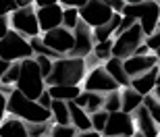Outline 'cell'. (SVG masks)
I'll list each match as a JSON object with an SVG mask.
<instances>
[{
    "mask_svg": "<svg viewBox=\"0 0 160 137\" xmlns=\"http://www.w3.org/2000/svg\"><path fill=\"white\" fill-rule=\"evenodd\" d=\"M88 73L85 58H56L52 60V71L46 77V87L48 85H79Z\"/></svg>",
    "mask_w": 160,
    "mask_h": 137,
    "instance_id": "1",
    "label": "cell"
},
{
    "mask_svg": "<svg viewBox=\"0 0 160 137\" xmlns=\"http://www.w3.org/2000/svg\"><path fill=\"white\" fill-rule=\"evenodd\" d=\"M6 112L11 116H17L23 123H46L52 119L50 110L42 108L36 100H27L23 94L12 90L6 95Z\"/></svg>",
    "mask_w": 160,
    "mask_h": 137,
    "instance_id": "2",
    "label": "cell"
},
{
    "mask_svg": "<svg viewBox=\"0 0 160 137\" xmlns=\"http://www.w3.org/2000/svg\"><path fill=\"white\" fill-rule=\"evenodd\" d=\"M15 90L19 94H23L27 100H38V95L46 90L44 77L40 75V69H38L33 58L21 60V69H19L17 81H15Z\"/></svg>",
    "mask_w": 160,
    "mask_h": 137,
    "instance_id": "3",
    "label": "cell"
},
{
    "mask_svg": "<svg viewBox=\"0 0 160 137\" xmlns=\"http://www.w3.org/2000/svg\"><path fill=\"white\" fill-rule=\"evenodd\" d=\"M121 15H123V17L135 19L137 25H139L142 31H143V37L150 36V33L156 29L158 21H160V8H158V4H156L154 0H143L139 4H125Z\"/></svg>",
    "mask_w": 160,
    "mask_h": 137,
    "instance_id": "4",
    "label": "cell"
},
{
    "mask_svg": "<svg viewBox=\"0 0 160 137\" xmlns=\"http://www.w3.org/2000/svg\"><path fill=\"white\" fill-rule=\"evenodd\" d=\"M0 58L4 62H19L25 58H33V52H31L29 42L23 36L8 29L4 37H0Z\"/></svg>",
    "mask_w": 160,
    "mask_h": 137,
    "instance_id": "5",
    "label": "cell"
},
{
    "mask_svg": "<svg viewBox=\"0 0 160 137\" xmlns=\"http://www.w3.org/2000/svg\"><path fill=\"white\" fill-rule=\"evenodd\" d=\"M8 27H11L15 33L27 37H36L40 36V27H38V19H36V11L31 6H25V8H17L15 12L8 15Z\"/></svg>",
    "mask_w": 160,
    "mask_h": 137,
    "instance_id": "6",
    "label": "cell"
},
{
    "mask_svg": "<svg viewBox=\"0 0 160 137\" xmlns=\"http://www.w3.org/2000/svg\"><path fill=\"white\" fill-rule=\"evenodd\" d=\"M142 42H143V31L135 21L127 31H123L121 36H117L112 40V56L114 58H121V60L129 58Z\"/></svg>",
    "mask_w": 160,
    "mask_h": 137,
    "instance_id": "7",
    "label": "cell"
},
{
    "mask_svg": "<svg viewBox=\"0 0 160 137\" xmlns=\"http://www.w3.org/2000/svg\"><path fill=\"white\" fill-rule=\"evenodd\" d=\"M112 15L114 12L104 4V0H88L79 8V21H83L89 29H96L100 25H106L112 19Z\"/></svg>",
    "mask_w": 160,
    "mask_h": 137,
    "instance_id": "8",
    "label": "cell"
},
{
    "mask_svg": "<svg viewBox=\"0 0 160 137\" xmlns=\"http://www.w3.org/2000/svg\"><path fill=\"white\" fill-rule=\"evenodd\" d=\"M121 90L114 83V79L104 71V66H94L89 73H85L83 77V91H96V94H108V91Z\"/></svg>",
    "mask_w": 160,
    "mask_h": 137,
    "instance_id": "9",
    "label": "cell"
},
{
    "mask_svg": "<svg viewBox=\"0 0 160 137\" xmlns=\"http://www.w3.org/2000/svg\"><path fill=\"white\" fill-rule=\"evenodd\" d=\"M135 133V125H133V119L131 114L125 112H108V120L104 125V131L102 137H133Z\"/></svg>",
    "mask_w": 160,
    "mask_h": 137,
    "instance_id": "10",
    "label": "cell"
},
{
    "mask_svg": "<svg viewBox=\"0 0 160 137\" xmlns=\"http://www.w3.org/2000/svg\"><path fill=\"white\" fill-rule=\"evenodd\" d=\"M71 33H73V48L69 52V56H73V58H88L92 54V48H94L92 29L83 21H79Z\"/></svg>",
    "mask_w": 160,
    "mask_h": 137,
    "instance_id": "11",
    "label": "cell"
},
{
    "mask_svg": "<svg viewBox=\"0 0 160 137\" xmlns=\"http://www.w3.org/2000/svg\"><path fill=\"white\" fill-rule=\"evenodd\" d=\"M44 46H48L52 52H56L58 56L62 54H69L73 48V33L65 27H56L52 31H46L44 37H42Z\"/></svg>",
    "mask_w": 160,
    "mask_h": 137,
    "instance_id": "12",
    "label": "cell"
},
{
    "mask_svg": "<svg viewBox=\"0 0 160 137\" xmlns=\"http://www.w3.org/2000/svg\"><path fill=\"white\" fill-rule=\"evenodd\" d=\"M36 19H38L40 33L56 29V27H60V23H62V6H60L58 2H56V4H48V6H40L36 11Z\"/></svg>",
    "mask_w": 160,
    "mask_h": 137,
    "instance_id": "13",
    "label": "cell"
},
{
    "mask_svg": "<svg viewBox=\"0 0 160 137\" xmlns=\"http://www.w3.org/2000/svg\"><path fill=\"white\" fill-rule=\"evenodd\" d=\"M131 119H133V125H135V133H139L143 137H158L160 127L154 123V119L150 116V112L143 106L135 108L131 112Z\"/></svg>",
    "mask_w": 160,
    "mask_h": 137,
    "instance_id": "14",
    "label": "cell"
},
{
    "mask_svg": "<svg viewBox=\"0 0 160 137\" xmlns=\"http://www.w3.org/2000/svg\"><path fill=\"white\" fill-rule=\"evenodd\" d=\"M156 65H158V58L152 52L148 56H129V58L123 60V69H125V73H127L129 79L139 77V75H143L146 71H150Z\"/></svg>",
    "mask_w": 160,
    "mask_h": 137,
    "instance_id": "15",
    "label": "cell"
},
{
    "mask_svg": "<svg viewBox=\"0 0 160 137\" xmlns=\"http://www.w3.org/2000/svg\"><path fill=\"white\" fill-rule=\"evenodd\" d=\"M156 77H158V65L152 66L150 71H146L143 75H139V77L129 79V87L133 91H137L139 95H148V94H152L154 87H156Z\"/></svg>",
    "mask_w": 160,
    "mask_h": 137,
    "instance_id": "16",
    "label": "cell"
},
{
    "mask_svg": "<svg viewBox=\"0 0 160 137\" xmlns=\"http://www.w3.org/2000/svg\"><path fill=\"white\" fill-rule=\"evenodd\" d=\"M67 108H69V123L71 127L77 129V133L81 131H92V123H89V114L79 108L75 102H67Z\"/></svg>",
    "mask_w": 160,
    "mask_h": 137,
    "instance_id": "17",
    "label": "cell"
},
{
    "mask_svg": "<svg viewBox=\"0 0 160 137\" xmlns=\"http://www.w3.org/2000/svg\"><path fill=\"white\" fill-rule=\"evenodd\" d=\"M75 104L79 108H83L88 114H94L98 110H102V102H104V95L102 94H96V91H79V95L75 98Z\"/></svg>",
    "mask_w": 160,
    "mask_h": 137,
    "instance_id": "18",
    "label": "cell"
},
{
    "mask_svg": "<svg viewBox=\"0 0 160 137\" xmlns=\"http://www.w3.org/2000/svg\"><path fill=\"white\" fill-rule=\"evenodd\" d=\"M0 137H29L27 135V125L17 116H6L0 123Z\"/></svg>",
    "mask_w": 160,
    "mask_h": 137,
    "instance_id": "19",
    "label": "cell"
},
{
    "mask_svg": "<svg viewBox=\"0 0 160 137\" xmlns=\"http://www.w3.org/2000/svg\"><path fill=\"white\" fill-rule=\"evenodd\" d=\"M104 71L114 79V83L119 85V87H129V77H127V73L123 69V60L121 58H108L104 62Z\"/></svg>",
    "mask_w": 160,
    "mask_h": 137,
    "instance_id": "20",
    "label": "cell"
},
{
    "mask_svg": "<svg viewBox=\"0 0 160 137\" xmlns=\"http://www.w3.org/2000/svg\"><path fill=\"white\" fill-rule=\"evenodd\" d=\"M46 91L50 94L52 100H60V102H73L79 95V85H48Z\"/></svg>",
    "mask_w": 160,
    "mask_h": 137,
    "instance_id": "21",
    "label": "cell"
},
{
    "mask_svg": "<svg viewBox=\"0 0 160 137\" xmlns=\"http://www.w3.org/2000/svg\"><path fill=\"white\" fill-rule=\"evenodd\" d=\"M121 112L125 114H131L135 108L142 106L143 102V95H139L137 91H133L131 87H121Z\"/></svg>",
    "mask_w": 160,
    "mask_h": 137,
    "instance_id": "22",
    "label": "cell"
},
{
    "mask_svg": "<svg viewBox=\"0 0 160 137\" xmlns=\"http://www.w3.org/2000/svg\"><path fill=\"white\" fill-rule=\"evenodd\" d=\"M50 114H52V119H54V125H71V123H69V108H67V102L52 100V104H50Z\"/></svg>",
    "mask_w": 160,
    "mask_h": 137,
    "instance_id": "23",
    "label": "cell"
},
{
    "mask_svg": "<svg viewBox=\"0 0 160 137\" xmlns=\"http://www.w3.org/2000/svg\"><path fill=\"white\" fill-rule=\"evenodd\" d=\"M29 46H31V52H33V56H46V58H50V60L62 58V56H58L56 52H52L48 46H44V42H42L40 36L31 37V40H29Z\"/></svg>",
    "mask_w": 160,
    "mask_h": 137,
    "instance_id": "24",
    "label": "cell"
},
{
    "mask_svg": "<svg viewBox=\"0 0 160 137\" xmlns=\"http://www.w3.org/2000/svg\"><path fill=\"white\" fill-rule=\"evenodd\" d=\"M92 54H94L96 60H104V62H106L108 58H112V37H110V40H106V42L94 44Z\"/></svg>",
    "mask_w": 160,
    "mask_h": 137,
    "instance_id": "25",
    "label": "cell"
},
{
    "mask_svg": "<svg viewBox=\"0 0 160 137\" xmlns=\"http://www.w3.org/2000/svg\"><path fill=\"white\" fill-rule=\"evenodd\" d=\"M142 106L146 108L150 112V116L154 119V123L160 127V102L156 100L152 94H148V95H143V102H142Z\"/></svg>",
    "mask_w": 160,
    "mask_h": 137,
    "instance_id": "26",
    "label": "cell"
},
{
    "mask_svg": "<svg viewBox=\"0 0 160 137\" xmlns=\"http://www.w3.org/2000/svg\"><path fill=\"white\" fill-rule=\"evenodd\" d=\"M102 110H106V112H119V110H121V91H119V90L104 94Z\"/></svg>",
    "mask_w": 160,
    "mask_h": 137,
    "instance_id": "27",
    "label": "cell"
},
{
    "mask_svg": "<svg viewBox=\"0 0 160 137\" xmlns=\"http://www.w3.org/2000/svg\"><path fill=\"white\" fill-rule=\"evenodd\" d=\"M77 23H79V8H62V23H60V27L73 31Z\"/></svg>",
    "mask_w": 160,
    "mask_h": 137,
    "instance_id": "28",
    "label": "cell"
},
{
    "mask_svg": "<svg viewBox=\"0 0 160 137\" xmlns=\"http://www.w3.org/2000/svg\"><path fill=\"white\" fill-rule=\"evenodd\" d=\"M27 125V135L29 137H46L50 133V120L46 123H25Z\"/></svg>",
    "mask_w": 160,
    "mask_h": 137,
    "instance_id": "29",
    "label": "cell"
},
{
    "mask_svg": "<svg viewBox=\"0 0 160 137\" xmlns=\"http://www.w3.org/2000/svg\"><path fill=\"white\" fill-rule=\"evenodd\" d=\"M106 120H108V112H106V110H98V112L89 114L92 131H96V133H100V135H102V131H104V125H106Z\"/></svg>",
    "mask_w": 160,
    "mask_h": 137,
    "instance_id": "30",
    "label": "cell"
},
{
    "mask_svg": "<svg viewBox=\"0 0 160 137\" xmlns=\"http://www.w3.org/2000/svg\"><path fill=\"white\" fill-rule=\"evenodd\" d=\"M48 137H77V129L71 125H52Z\"/></svg>",
    "mask_w": 160,
    "mask_h": 137,
    "instance_id": "31",
    "label": "cell"
},
{
    "mask_svg": "<svg viewBox=\"0 0 160 137\" xmlns=\"http://www.w3.org/2000/svg\"><path fill=\"white\" fill-rule=\"evenodd\" d=\"M19 69H21V60H19V62H11L8 69L4 71V75H2V79H0V83L2 85H12L19 77Z\"/></svg>",
    "mask_w": 160,
    "mask_h": 137,
    "instance_id": "32",
    "label": "cell"
},
{
    "mask_svg": "<svg viewBox=\"0 0 160 137\" xmlns=\"http://www.w3.org/2000/svg\"><path fill=\"white\" fill-rule=\"evenodd\" d=\"M33 60H36L38 69H40V75L44 77V81H46V77L50 75V71H52V60L46 58V56H33Z\"/></svg>",
    "mask_w": 160,
    "mask_h": 137,
    "instance_id": "33",
    "label": "cell"
},
{
    "mask_svg": "<svg viewBox=\"0 0 160 137\" xmlns=\"http://www.w3.org/2000/svg\"><path fill=\"white\" fill-rule=\"evenodd\" d=\"M143 44L148 46V50H150V52L158 50V48H160V29H158V27H156V29L152 31L150 36H146V37H143Z\"/></svg>",
    "mask_w": 160,
    "mask_h": 137,
    "instance_id": "34",
    "label": "cell"
},
{
    "mask_svg": "<svg viewBox=\"0 0 160 137\" xmlns=\"http://www.w3.org/2000/svg\"><path fill=\"white\" fill-rule=\"evenodd\" d=\"M15 11H17V2L15 0H0V17H8Z\"/></svg>",
    "mask_w": 160,
    "mask_h": 137,
    "instance_id": "35",
    "label": "cell"
},
{
    "mask_svg": "<svg viewBox=\"0 0 160 137\" xmlns=\"http://www.w3.org/2000/svg\"><path fill=\"white\" fill-rule=\"evenodd\" d=\"M36 102L40 104L42 108H46V110H50V104H52V98H50V94H48V91L44 90V91H42L40 95H38V100H36Z\"/></svg>",
    "mask_w": 160,
    "mask_h": 137,
    "instance_id": "36",
    "label": "cell"
},
{
    "mask_svg": "<svg viewBox=\"0 0 160 137\" xmlns=\"http://www.w3.org/2000/svg\"><path fill=\"white\" fill-rule=\"evenodd\" d=\"M104 4L112 12H119L121 15V11H123V6H125V0H104Z\"/></svg>",
    "mask_w": 160,
    "mask_h": 137,
    "instance_id": "37",
    "label": "cell"
},
{
    "mask_svg": "<svg viewBox=\"0 0 160 137\" xmlns=\"http://www.w3.org/2000/svg\"><path fill=\"white\" fill-rule=\"evenodd\" d=\"M88 0H58L60 6H65V8H81Z\"/></svg>",
    "mask_w": 160,
    "mask_h": 137,
    "instance_id": "38",
    "label": "cell"
},
{
    "mask_svg": "<svg viewBox=\"0 0 160 137\" xmlns=\"http://www.w3.org/2000/svg\"><path fill=\"white\" fill-rule=\"evenodd\" d=\"M8 17H0V37H4L8 33Z\"/></svg>",
    "mask_w": 160,
    "mask_h": 137,
    "instance_id": "39",
    "label": "cell"
},
{
    "mask_svg": "<svg viewBox=\"0 0 160 137\" xmlns=\"http://www.w3.org/2000/svg\"><path fill=\"white\" fill-rule=\"evenodd\" d=\"M148 54H150V50H148V46H146V44H139V46H137L135 48V52H133V54H131V56H148Z\"/></svg>",
    "mask_w": 160,
    "mask_h": 137,
    "instance_id": "40",
    "label": "cell"
},
{
    "mask_svg": "<svg viewBox=\"0 0 160 137\" xmlns=\"http://www.w3.org/2000/svg\"><path fill=\"white\" fill-rule=\"evenodd\" d=\"M4 114H6V95L0 91V123L4 119Z\"/></svg>",
    "mask_w": 160,
    "mask_h": 137,
    "instance_id": "41",
    "label": "cell"
},
{
    "mask_svg": "<svg viewBox=\"0 0 160 137\" xmlns=\"http://www.w3.org/2000/svg\"><path fill=\"white\" fill-rule=\"evenodd\" d=\"M33 2H36V4H38V8H40V6H48V4H56V2H58V0H33Z\"/></svg>",
    "mask_w": 160,
    "mask_h": 137,
    "instance_id": "42",
    "label": "cell"
},
{
    "mask_svg": "<svg viewBox=\"0 0 160 137\" xmlns=\"http://www.w3.org/2000/svg\"><path fill=\"white\" fill-rule=\"evenodd\" d=\"M77 137H102V135L96 131H81V133H77Z\"/></svg>",
    "mask_w": 160,
    "mask_h": 137,
    "instance_id": "43",
    "label": "cell"
},
{
    "mask_svg": "<svg viewBox=\"0 0 160 137\" xmlns=\"http://www.w3.org/2000/svg\"><path fill=\"white\" fill-rule=\"evenodd\" d=\"M15 2H17V8H25V6L33 4V0H15Z\"/></svg>",
    "mask_w": 160,
    "mask_h": 137,
    "instance_id": "44",
    "label": "cell"
},
{
    "mask_svg": "<svg viewBox=\"0 0 160 137\" xmlns=\"http://www.w3.org/2000/svg\"><path fill=\"white\" fill-rule=\"evenodd\" d=\"M8 65H11V62H4V60L0 58V79H2V75H4V71L8 69Z\"/></svg>",
    "mask_w": 160,
    "mask_h": 137,
    "instance_id": "45",
    "label": "cell"
},
{
    "mask_svg": "<svg viewBox=\"0 0 160 137\" xmlns=\"http://www.w3.org/2000/svg\"><path fill=\"white\" fill-rule=\"evenodd\" d=\"M152 95H154L156 100L160 102V85H156V87H154V91H152Z\"/></svg>",
    "mask_w": 160,
    "mask_h": 137,
    "instance_id": "46",
    "label": "cell"
},
{
    "mask_svg": "<svg viewBox=\"0 0 160 137\" xmlns=\"http://www.w3.org/2000/svg\"><path fill=\"white\" fill-rule=\"evenodd\" d=\"M139 2H143V0H125V4H139Z\"/></svg>",
    "mask_w": 160,
    "mask_h": 137,
    "instance_id": "47",
    "label": "cell"
},
{
    "mask_svg": "<svg viewBox=\"0 0 160 137\" xmlns=\"http://www.w3.org/2000/svg\"><path fill=\"white\" fill-rule=\"evenodd\" d=\"M156 85H160V60H158V77H156Z\"/></svg>",
    "mask_w": 160,
    "mask_h": 137,
    "instance_id": "48",
    "label": "cell"
},
{
    "mask_svg": "<svg viewBox=\"0 0 160 137\" xmlns=\"http://www.w3.org/2000/svg\"><path fill=\"white\" fill-rule=\"evenodd\" d=\"M154 2H156V4H158V8H160V0H154Z\"/></svg>",
    "mask_w": 160,
    "mask_h": 137,
    "instance_id": "49",
    "label": "cell"
},
{
    "mask_svg": "<svg viewBox=\"0 0 160 137\" xmlns=\"http://www.w3.org/2000/svg\"><path fill=\"white\" fill-rule=\"evenodd\" d=\"M158 137H160V133H158Z\"/></svg>",
    "mask_w": 160,
    "mask_h": 137,
    "instance_id": "50",
    "label": "cell"
}]
</instances>
